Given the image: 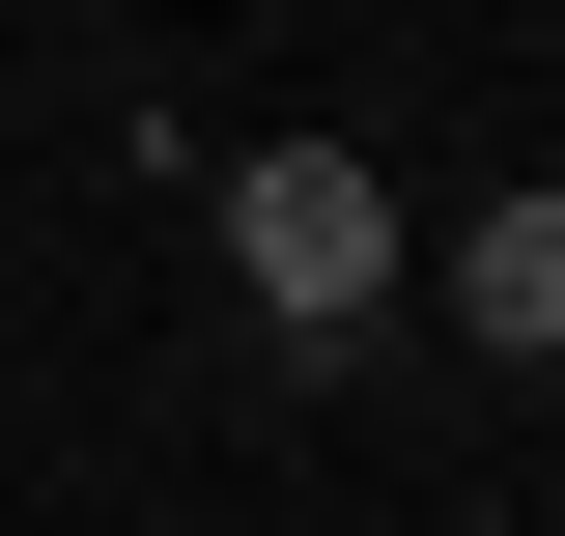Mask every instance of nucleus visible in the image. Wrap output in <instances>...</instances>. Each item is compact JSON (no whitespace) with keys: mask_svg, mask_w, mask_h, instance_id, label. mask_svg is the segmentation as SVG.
<instances>
[{"mask_svg":"<svg viewBox=\"0 0 565 536\" xmlns=\"http://www.w3.org/2000/svg\"><path fill=\"white\" fill-rule=\"evenodd\" d=\"M226 282H255V339H367L396 311V170L367 141H255L226 170Z\"/></svg>","mask_w":565,"mask_h":536,"instance_id":"obj_1","label":"nucleus"},{"mask_svg":"<svg viewBox=\"0 0 565 536\" xmlns=\"http://www.w3.org/2000/svg\"><path fill=\"white\" fill-rule=\"evenodd\" d=\"M452 339H481V367H565V170L452 226Z\"/></svg>","mask_w":565,"mask_h":536,"instance_id":"obj_2","label":"nucleus"}]
</instances>
